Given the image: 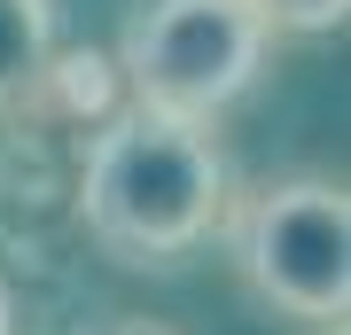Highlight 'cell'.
Wrapping results in <instances>:
<instances>
[{
    "label": "cell",
    "instance_id": "cell-4",
    "mask_svg": "<svg viewBox=\"0 0 351 335\" xmlns=\"http://www.w3.org/2000/svg\"><path fill=\"white\" fill-rule=\"evenodd\" d=\"M55 55V0H0V101L32 94Z\"/></svg>",
    "mask_w": 351,
    "mask_h": 335
},
{
    "label": "cell",
    "instance_id": "cell-6",
    "mask_svg": "<svg viewBox=\"0 0 351 335\" xmlns=\"http://www.w3.org/2000/svg\"><path fill=\"white\" fill-rule=\"evenodd\" d=\"M110 335H172V327H141V320H133V327H110Z\"/></svg>",
    "mask_w": 351,
    "mask_h": 335
},
{
    "label": "cell",
    "instance_id": "cell-5",
    "mask_svg": "<svg viewBox=\"0 0 351 335\" xmlns=\"http://www.w3.org/2000/svg\"><path fill=\"white\" fill-rule=\"evenodd\" d=\"M242 8L265 24V39H313V32H336L351 16V0H242Z\"/></svg>",
    "mask_w": 351,
    "mask_h": 335
},
{
    "label": "cell",
    "instance_id": "cell-3",
    "mask_svg": "<svg viewBox=\"0 0 351 335\" xmlns=\"http://www.w3.org/2000/svg\"><path fill=\"white\" fill-rule=\"evenodd\" d=\"M226 249L242 281L304 327H343L351 312V195L343 179L289 172L226 203Z\"/></svg>",
    "mask_w": 351,
    "mask_h": 335
},
{
    "label": "cell",
    "instance_id": "cell-1",
    "mask_svg": "<svg viewBox=\"0 0 351 335\" xmlns=\"http://www.w3.org/2000/svg\"><path fill=\"white\" fill-rule=\"evenodd\" d=\"M234 179L203 125L117 110L94 133L78 172V219L117 265H180L195 242L219 234Z\"/></svg>",
    "mask_w": 351,
    "mask_h": 335
},
{
    "label": "cell",
    "instance_id": "cell-2",
    "mask_svg": "<svg viewBox=\"0 0 351 335\" xmlns=\"http://www.w3.org/2000/svg\"><path fill=\"white\" fill-rule=\"evenodd\" d=\"M265 24L242 0H141L117 32V78L125 110L172 117V125H211L258 86L265 71Z\"/></svg>",
    "mask_w": 351,
    "mask_h": 335
},
{
    "label": "cell",
    "instance_id": "cell-7",
    "mask_svg": "<svg viewBox=\"0 0 351 335\" xmlns=\"http://www.w3.org/2000/svg\"><path fill=\"white\" fill-rule=\"evenodd\" d=\"M0 335H16V327H8V288H0Z\"/></svg>",
    "mask_w": 351,
    "mask_h": 335
}]
</instances>
